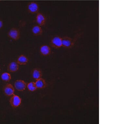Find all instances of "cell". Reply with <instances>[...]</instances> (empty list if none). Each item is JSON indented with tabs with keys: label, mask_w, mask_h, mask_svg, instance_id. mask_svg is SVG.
Listing matches in <instances>:
<instances>
[{
	"label": "cell",
	"mask_w": 124,
	"mask_h": 124,
	"mask_svg": "<svg viewBox=\"0 0 124 124\" xmlns=\"http://www.w3.org/2000/svg\"><path fill=\"white\" fill-rule=\"evenodd\" d=\"M27 9L28 12L30 14H37L39 12V5L35 2H32L29 4Z\"/></svg>",
	"instance_id": "obj_7"
},
{
	"label": "cell",
	"mask_w": 124,
	"mask_h": 124,
	"mask_svg": "<svg viewBox=\"0 0 124 124\" xmlns=\"http://www.w3.org/2000/svg\"><path fill=\"white\" fill-rule=\"evenodd\" d=\"M36 21L38 25L42 26L46 24V18L42 13L38 12L36 15Z\"/></svg>",
	"instance_id": "obj_9"
},
{
	"label": "cell",
	"mask_w": 124,
	"mask_h": 124,
	"mask_svg": "<svg viewBox=\"0 0 124 124\" xmlns=\"http://www.w3.org/2000/svg\"><path fill=\"white\" fill-rule=\"evenodd\" d=\"M3 22L2 20L0 19V29H1L3 26Z\"/></svg>",
	"instance_id": "obj_17"
},
{
	"label": "cell",
	"mask_w": 124,
	"mask_h": 124,
	"mask_svg": "<svg viewBox=\"0 0 124 124\" xmlns=\"http://www.w3.org/2000/svg\"><path fill=\"white\" fill-rule=\"evenodd\" d=\"M29 59L24 55H20L17 59V62L19 65H25L28 62Z\"/></svg>",
	"instance_id": "obj_14"
},
{
	"label": "cell",
	"mask_w": 124,
	"mask_h": 124,
	"mask_svg": "<svg viewBox=\"0 0 124 124\" xmlns=\"http://www.w3.org/2000/svg\"><path fill=\"white\" fill-rule=\"evenodd\" d=\"M14 87L18 91L22 92L25 90L27 84L24 81L22 80H16L14 84Z\"/></svg>",
	"instance_id": "obj_6"
},
{
	"label": "cell",
	"mask_w": 124,
	"mask_h": 124,
	"mask_svg": "<svg viewBox=\"0 0 124 124\" xmlns=\"http://www.w3.org/2000/svg\"><path fill=\"white\" fill-rule=\"evenodd\" d=\"M35 83L37 88L40 89L45 88L47 86V83L45 80L42 78L37 80Z\"/></svg>",
	"instance_id": "obj_12"
},
{
	"label": "cell",
	"mask_w": 124,
	"mask_h": 124,
	"mask_svg": "<svg viewBox=\"0 0 124 124\" xmlns=\"http://www.w3.org/2000/svg\"><path fill=\"white\" fill-rule=\"evenodd\" d=\"M50 45L52 48L59 49L62 47V38L57 36L53 37L50 41Z\"/></svg>",
	"instance_id": "obj_2"
},
{
	"label": "cell",
	"mask_w": 124,
	"mask_h": 124,
	"mask_svg": "<svg viewBox=\"0 0 124 124\" xmlns=\"http://www.w3.org/2000/svg\"><path fill=\"white\" fill-rule=\"evenodd\" d=\"M27 87L28 90L31 92L35 91L38 89L36 83L34 82H30L27 85Z\"/></svg>",
	"instance_id": "obj_16"
},
{
	"label": "cell",
	"mask_w": 124,
	"mask_h": 124,
	"mask_svg": "<svg viewBox=\"0 0 124 124\" xmlns=\"http://www.w3.org/2000/svg\"><path fill=\"white\" fill-rule=\"evenodd\" d=\"M8 36L11 39L14 41H17L20 38V32L17 28H12L8 31Z\"/></svg>",
	"instance_id": "obj_3"
},
{
	"label": "cell",
	"mask_w": 124,
	"mask_h": 124,
	"mask_svg": "<svg viewBox=\"0 0 124 124\" xmlns=\"http://www.w3.org/2000/svg\"><path fill=\"white\" fill-rule=\"evenodd\" d=\"M80 36V34H77L74 38L66 36L63 37L62 38V47L67 49L72 48L74 46Z\"/></svg>",
	"instance_id": "obj_1"
},
{
	"label": "cell",
	"mask_w": 124,
	"mask_h": 124,
	"mask_svg": "<svg viewBox=\"0 0 124 124\" xmlns=\"http://www.w3.org/2000/svg\"><path fill=\"white\" fill-rule=\"evenodd\" d=\"M32 31L33 35L36 36H40L43 33L42 29L39 25L34 26L32 27Z\"/></svg>",
	"instance_id": "obj_13"
},
{
	"label": "cell",
	"mask_w": 124,
	"mask_h": 124,
	"mask_svg": "<svg viewBox=\"0 0 124 124\" xmlns=\"http://www.w3.org/2000/svg\"><path fill=\"white\" fill-rule=\"evenodd\" d=\"M42 75V72L40 69L35 68L32 71V77L36 80L41 78Z\"/></svg>",
	"instance_id": "obj_11"
},
{
	"label": "cell",
	"mask_w": 124,
	"mask_h": 124,
	"mask_svg": "<svg viewBox=\"0 0 124 124\" xmlns=\"http://www.w3.org/2000/svg\"><path fill=\"white\" fill-rule=\"evenodd\" d=\"M19 68V65L17 62L13 61L8 64L7 70L10 72H15L18 70Z\"/></svg>",
	"instance_id": "obj_10"
},
{
	"label": "cell",
	"mask_w": 124,
	"mask_h": 124,
	"mask_svg": "<svg viewBox=\"0 0 124 124\" xmlns=\"http://www.w3.org/2000/svg\"><path fill=\"white\" fill-rule=\"evenodd\" d=\"M39 51L41 55L44 56H49L51 53V48L49 46L46 45H43L41 46Z\"/></svg>",
	"instance_id": "obj_8"
},
{
	"label": "cell",
	"mask_w": 124,
	"mask_h": 124,
	"mask_svg": "<svg viewBox=\"0 0 124 124\" xmlns=\"http://www.w3.org/2000/svg\"><path fill=\"white\" fill-rule=\"evenodd\" d=\"M3 91L6 96L7 97H11L14 94L15 88L12 84L8 83L4 86Z\"/></svg>",
	"instance_id": "obj_5"
},
{
	"label": "cell",
	"mask_w": 124,
	"mask_h": 124,
	"mask_svg": "<svg viewBox=\"0 0 124 124\" xmlns=\"http://www.w3.org/2000/svg\"><path fill=\"white\" fill-rule=\"evenodd\" d=\"M10 105L14 108H17L22 103V100L18 95H13L11 96L9 100Z\"/></svg>",
	"instance_id": "obj_4"
},
{
	"label": "cell",
	"mask_w": 124,
	"mask_h": 124,
	"mask_svg": "<svg viewBox=\"0 0 124 124\" xmlns=\"http://www.w3.org/2000/svg\"><path fill=\"white\" fill-rule=\"evenodd\" d=\"M1 77L3 81L6 82H9L11 80V75L7 72H4L2 73Z\"/></svg>",
	"instance_id": "obj_15"
}]
</instances>
